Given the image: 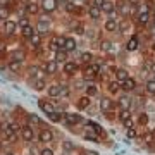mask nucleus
Masks as SVG:
<instances>
[{"instance_id":"nucleus-11","label":"nucleus","mask_w":155,"mask_h":155,"mask_svg":"<svg viewBox=\"0 0 155 155\" xmlns=\"http://www.w3.org/2000/svg\"><path fill=\"white\" fill-rule=\"evenodd\" d=\"M116 11L117 14H121L122 17H126L129 12H131V7H129V4H127V0L124 2V0H117L116 2Z\"/></svg>"},{"instance_id":"nucleus-36","label":"nucleus","mask_w":155,"mask_h":155,"mask_svg":"<svg viewBox=\"0 0 155 155\" xmlns=\"http://www.w3.org/2000/svg\"><path fill=\"white\" fill-rule=\"evenodd\" d=\"M145 90H147V93L155 95V79H148V81L145 83Z\"/></svg>"},{"instance_id":"nucleus-24","label":"nucleus","mask_w":155,"mask_h":155,"mask_svg":"<svg viewBox=\"0 0 155 155\" xmlns=\"http://www.w3.org/2000/svg\"><path fill=\"white\" fill-rule=\"evenodd\" d=\"M78 62H79V64H83V66H88V64L93 62V54H91V52H81Z\"/></svg>"},{"instance_id":"nucleus-25","label":"nucleus","mask_w":155,"mask_h":155,"mask_svg":"<svg viewBox=\"0 0 155 155\" xmlns=\"http://www.w3.org/2000/svg\"><path fill=\"white\" fill-rule=\"evenodd\" d=\"M29 84H31V88L36 90V91H43V90H47L45 79H29Z\"/></svg>"},{"instance_id":"nucleus-60","label":"nucleus","mask_w":155,"mask_h":155,"mask_svg":"<svg viewBox=\"0 0 155 155\" xmlns=\"http://www.w3.org/2000/svg\"><path fill=\"white\" fill-rule=\"evenodd\" d=\"M153 50H155V45H153Z\"/></svg>"},{"instance_id":"nucleus-13","label":"nucleus","mask_w":155,"mask_h":155,"mask_svg":"<svg viewBox=\"0 0 155 155\" xmlns=\"http://www.w3.org/2000/svg\"><path fill=\"white\" fill-rule=\"evenodd\" d=\"M38 105H40V109H41L47 116L52 114V112H55V104H54V102H48V100H40Z\"/></svg>"},{"instance_id":"nucleus-35","label":"nucleus","mask_w":155,"mask_h":155,"mask_svg":"<svg viewBox=\"0 0 155 155\" xmlns=\"http://www.w3.org/2000/svg\"><path fill=\"white\" fill-rule=\"evenodd\" d=\"M48 121L50 122H55V124H57V122H62V121H64V114H61V112H52V114H48Z\"/></svg>"},{"instance_id":"nucleus-34","label":"nucleus","mask_w":155,"mask_h":155,"mask_svg":"<svg viewBox=\"0 0 155 155\" xmlns=\"http://www.w3.org/2000/svg\"><path fill=\"white\" fill-rule=\"evenodd\" d=\"M126 50L127 52H134V50H138V38L136 36H131L129 41L126 43Z\"/></svg>"},{"instance_id":"nucleus-29","label":"nucleus","mask_w":155,"mask_h":155,"mask_svg":"<svg viewBox=\"0 0 155 155\" xmlns=\"http://www.w3.org/2000/svg\"><path fill=\"white\" fill-rule=\"evenodd\" d=\"M41 40H43V35H40V33H35L31 38L28 40L29 45L33 47V48H38V47H41Z\"/></svg>"},{"instance_id":"nucleus-31","label":"nucleus","mask_w":155,"mask_h":155,"mask_svg":"<svg viewBox=\"0 0 155 155\" xmlns=\"http://www.w3.org/2000/svg\"><path fill=\"white\" fill-rule=\"evenodd\" d=\"M35 33H36V31H35V26H33V24H28V26H24V28L21 29L22 38H26V40H29Z\"/></svg>"},{"instance_id":"nucleus-58","label":"nucleus","mask_w":155,"mask_h":155,"mask_svg":"<svg viewBox=\"0 0 155 155\" xmlns=\"http://www.w3.org/2000/svg\"><path fill=\"white\" fill-rule=\"evenodd\" d=\"M152 136H153V140H155V129H153V133H152Z\"/></svg>"},{"instance_id":"nucleus-37","label":"nucleus","mask_w":155,"mask_h":155,"mask_svg":"<svg viewBox=\"0 0 155 155\" xmlns=\"http://www.w3.org/2000/svg\"><path fill=\"white\" fill-rule=\"evenodd\" d=\"M72 33H74V35H79V36H81V35H86V31H84V24H83V22H78L76 26L72 28Z\"/></svg>"},{"instance_id":"nucleus-51","label":"nucleus","mask_w":155,"mask_h":155,"mask_svg":"<svg viewBox=\"0 0 155 155\" xmlns=\"http://www.w3.org/2000/svg\"><path fill=\"white\" fill-rule=\"evenodd\" d=\"M91 4H93V5H97V7H100V9H102V5H104V4H105V0H93V2H91Z\"/></svg>"},{"instance_id":"nucleus-3","label":"nucleus","mask_w":155,"mask_h":155,"mask_svg":"<svg viewBox=\"0 0 155 155\" xmlns=\"http://www.w3.org/2000/svg\"><path fill=\"white\" fill-rule=\"evenodd\" d=\"M26 74H28L29 79H43L41 74H45V72L41 71V66H38V64H31V66L26 67Z\"/></svg>"},{"instance_id":"nucleus-9","label":"nucleus","mask_w":155,"mask_h":155,"mask_svg":"<svg viewBox=\"0 0 155 155\" xmlns=\"http://www.w3.org/2000/svg\"><path fill=\"white\" fill-rule=\"evenodd\" d=\"M90 107H91V98H90V97H86V95H83V97H79V98L76 100V109L79 112L88 110Z\"/></svg>"},{"instance_id":"nucleus-50","label":"nucleus","mask_w":155,"mask_h":155,"mask_svg":"<svg viewBox=\"0 0 155 155\" xmlns=\"http://www.w3.org/2000/svg\"><path fill=\"white\" fill-rule=\"evenodd\" d=\"M147 66H148L150 72H155V61H150V62H147Z\"/></svg>"},{"instance_id":"nucleus-52","label":"nucleus","mask_w":155,"mask_h":155,"mask_svg":"<svg viewBox=\"0 0 155 155\" xmlns=\"http://www.w3.org/2000/svg\"><path fill=\"white\" fill-rule=\"evenodd\" d=\"M62 145H64V150H72V143H71V141H64Z\"/></svg>"},{"instance_id":"nucleus-23","label":"nucleus","mask_w":155,"mask_h":155,"mask_svg":"<svg viewBox=\"0 0 155 155\" xmlns=\"http://www.w3.org/2000/svg\"><path fill=\"white\" fill-rule=\"evenodd\" d=\"M47 95L50 98H59L61 97V86L59 84H48L47 86Z\"/></svg>"},{"instance_id":"nucleus-19","label":"nucleus","mask_w":155,"mask_h":155,"mask_svg":"<svg viewBox=\"0 0 155 155\" xmlns=\"http://www.w3.org/2000/svg\"><path fill=\"white\" fill-rule=\"evenodd\" d=\"M21 138L24 140V141H33L35 138V131L31 126H22L21 129Z\"/></svg>"},{"instance_id":"nucleus-56","label":"nucleus","mask_w":155,"mask_h":155,"mask_svg":"<svg viewBox=\"0 0 155 155\" xmlns=\"http://www.w3.org/2000/svg\"><path fill=\"white\" fill-rule=\"evenodd\" d=\"M69 2H71V0H59V5H62L64 9H66V5L69 4Z\"/></svg>"},{"instance_id":"nucleus-16","label":"nucleus","mask_w":155,"mask_h":155,"mask_svg":"<svg viewBox=\"0 0 155 155\" xmlns=\"http://www.w3.org/2000/svg\"><path fill=\"white\" fill-rule=\"evenodd\" d=\"M38 140L41 141V143H50L52 140H54V133H52V129H41L38 133Z\"/></svg>"},{"instance_id":"nucleus-44","label":"nucleus","mask_w":155,"mask_h":155,"mask_svg":"<svg viewBox=\"0 0 155 155\" xmlns=\"http://www.w3.org/2000/svg\"><path fill=\"white\" fill-rule=\"evenodd\" d=\"M122 124H124V127H126V129H134V117H131V119L124 121Z\"/></svg>"},{"instance_id":"nucleus-57","label":"nucleus","mask_w":155,"mask_h":155,"mask_svg":"<svg viewBox=\"0 0 155 155\" xmlns=\"http://www.w3.org/2000/svg\"><path fill=\"white\" fill-rule=\"evenodd\" d=\"M84 155H98V153H97V152H91V150H86V152H84Z\"/></svg>"},{"instance_id":"nucleus-14","label":"nucleus","mask_w":155,"mask_h":155,"mask_svg":"<svg viewBox=\"0 0 155 155\" xmlns=\"http://www.w3.org/2000/svg\"><path fill=\"white\" fill-rule=\"evenodd\" d=\"M62 71L66 76H72V74H76L78 72V62H72V61H67L62 67Z\"/></svg>"},{"instance_id":"nucleus-15","label":"nucleus","mask_w":155,"mask_h":155,"mask_svg":"<svg viewBox=\"0 0 155 155\" xmlns=\"http://www.w3.org/2000/svg\"><path fill=\"white\" fill-rule=\"evenodd\" d=\"M117 29H119V21L117 19H107L104 22V31H107V33H114Z\"/></svg>"},{"instance_id":"nucleus-38","label":"nucleus","mask_w":155,"mask_h":155,"mask_svg":"<svg viewBox=\"0 0 155 155\" xmlns=\"http://www.w3.org/2000/svg\"><path fill=\"white\" fill-rule=\"evenodd\" d=\"M136 21L140 22V24H148V21H150V12L148 14H138V16H136Z\"/></svg>"},{"instance_id":"nucleus-27","label":"nucleus","mask_w":155,"mask_h":155,"mask_svg":"<svg viewBox=\"0 0 155 155\" xmlns=\"http://www.w3.org/2000/svg\"><path fill=\"white\" fill-rule=\"evenodd\" d=\"M76 48H78V41L72 38V36H67V38H66V45H64V50L71 54V52H74Z\"/></svg>"},{"instance_id":"nucleus-55","label":"nucleus","mask_w":155,"mask_h":155,"mask_svg":"<svg viewBox=\"0 0 155 155\" xmlns=\"http://www.w3.org/2000/svg\"><path fill=\"white\" fill-rule=\"evenodd\" d=\"M127 4H129V5H133V7H136L140 4V0H127Z\"/></svg>"},{"instance_id":"nucleus-47","label":"nucleus","mask_w":155,"mask_h":155,"mask_svg":"<svg viewBox=\"0 0 155 155\" xmlns=\"http://www.w3.org/2000/svg\"><path fill=\"white\" fill-rule=\"evenodd\" d=\"M40 155H54V150L52 148H43L40 152Z\"/></svg>"},{"instance_id":"nucleus-20","label":"nucleus","mask_w":155,"mask_h":155,"mask_svg":"<svg viewBox=\"0 0 155 155\" xmlns=\"http://www.w3.org/2000/svg\"><path fill=\"white\" fill-rule=\"evenodd\" d=\"M24 11H26V16H38L41 12V7H40V4H26Z\"/></svg>"},{"instance_id":"nucleus-18","label":"nucleus","mask_w":155,"mask_h":155,"mask_svg":"<svg viewBox=\"0 0 155 155\" xmlns=\"http://www.w3.org/2000/svg\"><path fill=\"white\" fill-rule=\"evenodd\" d=\"M35 28L38 29V33L40 35H47L48 33V29H50V21H47V19H38V22H36V26Z\"/></svg>"},{"instance_id":"nucleus-8","label":"nucleus","mask_w":155,"mask_h":155,"mask_svg":"<svg viewBox=\"0 0 155 155\" xmlns=\"http://www.w3.org/2000/svg\"><path fill=\"white\" fill-rule=\"evenodd\" d=\"M86 14L90 16V19H91V21H100L104 12H102V9H100V7L93 5V4H90V7H86Z\"/></svg>"},{"instance_id":"nucleus-42","label":"nucleus","mask_w":155,"mask_h":155,"mask_svg":"<svg viewBox=\"0 0 155 155\" xmlns=\"http://www.w3.org/2000/svg\"><path fill=\"white\" fill-rule=\"evenodd\" d=\"M100 50H102V52H110V50H112V41L104 40V41L100 43Z\"/></svg>"},{"instance_id":"nucleus-12","label":"nucleus","mask_w":155,"mask_h":155,"mask_svg":"<svg viewBox=\"0 0 155 155\" xmlns=\"http://www.w3.org/2000/svg\"><path fill=\"white\" fill-rule=\"evenodd\" d=\"M136 86H138V84H136V79H133L131 76L127 78L126 81H122L121 83V90L124 91V93H131V91H134Z\"/></svg>"},{"instance_id":"nucleus-43","label":"nucleus","mask_w":155,"mask_h":155,"mask_svg":"<svg viewBox=\"0 0 155 155\" xmlns=\"http://www.w3.org/2000/svg\"><path fill=\"white\" fill-rule=\"evenodd\" d=\"M28 24H31V22H29V17L28 16H24V17H19V19H17V26H19V28H24V26H28Z\"/></svg>"},{"instance_id":"nucleus-48","label":"nucleus","mask_w":155,"mask_h":155,"mask_svg":"<svg viewBox=\"0 0 155 155\" xmlns=\"http://www.w3.org/2000/svg\"><path fill=\"white\" fill-rule=\"evenodd\" d=\"M129 28V22L122 21V24H119V31H126V29Z\"/></svg>"},{"instance_id":"nucleus-1","label":"nucleus","mask_w":155,"mask_h":155,"mask_svg":"<svg viewBox=\"0 0 155 155\" xmlns=\"http://www.w3.org/2000/svg\"><path fill=\"white\" fill-rule=\"evenodd\" d=\"M100 76V64H97V62H91V64H88V66H83V78L86 79V81H93L95 78Z\"/></svg>"},{"instance_id":"nucleus-30","label":"nucleus","mask_w":155,"mask_h":155,"mask_svg":"<svg viewBox=\"0 0 155 155\" xmlns=\"http://www.w3.org/2000/svg\"><path fill=\"white\" fill-rule=\"evenodd\" d=\"M22 66H24L22 62H16V61H9L7 62V69H9L11 72H21Z\"/></svg>"},{"instance_id":"nucleus-59","label":"nucleus","mask_w":155,"mask_h":155,"mask_svg":"<svg viewBox=\"0 0 155 155\" xmlns=\"http://www.w3.org/2000/svg\"><path fill=\"white\" fill-rule=\"evenodd\" d=\"M0 50H2V45H0Z\"/></svg>"},{"instance_id":"nucleus-54","label":"nucleus","mask_w":155,"mask_h":155,"mask_svg":"<svg viewBox=\"0 0 155 155\" xmlns=\"http://www.w3.org/2000/svg\"><path fill=\"white\" fill-rule=\"evenodd\" d=\"M127 136L129 138H136V131L134 129H127Z\"/></svg>"},{"instance_id":"nucleus-45","label":"nucleus","mask_w":155,"mask_h":155,"mask_svg":"<svg viewBox=\"0 0 155 155\" xmlns=\"http://www.w3.org/2000/svg\"><path fill=\"white\" fill-rule=\"evenodd\" d=\"M71 95V86H61V97H69Z\"/></svg>"},{"instance_id":"nucleus-4","label":"nucleus","mask_w":155,"mask_h":155,"mask_svg":"<svg viewBox=\"0 0 155 155\" xmlns=\"http://www.w3.org/2000/svg\"><path fill=\"white\" fill-rule=\"evenodd\" d=\"M26 59H28V52L24 48H14L9 54V61H16V62H26Z\"/></svg>"},{"instance_id":"nucleus-6","label":"nucleus","mask_w":155,"mask_h":155,"mask_svg":"<svg viewBox=\"0 0 155 155\" xmlns=\"http://www.w3.org/2000/svg\"><path fill=\"white\" fill-rule=\"evenodd\" d=\"M40 66H41V71H43L47 76H52V74H55V72H57V67H59V64H57L54 59H52V61H43Z\"/></svg>"},{"instance_id":"nucleus-26","label":"nucleus","mask_w":155,"mask_h":155,"mask_svg":"<svg viewBox=\"0 0 155 155\" xmlns=\"http://www.w3.org/2000/svg\"><path fill=\"white\" fill-rule=\"evenodd\" d=\"M102 12L107 14V16H110L112 12H116V2H112V0H105V4L102 5Z\"/></svg>"},{"instance_id":"nucleus-22","label":"nucleus","mask_w":155,"mask_h":155,"mask_svg":"<svg viewBox=\"0 0 155 155\" xmlns=\"http://www.w3.org/2000/svg\"><path fill=\"white\" fill-rule=\"evenodd\" d=\"M98 84H95V83H88L86 86H84V95L86 97H90V98H93V97H97L98 95Z\"/></svg>"},{"instance_id":"nucleus-21","label":"nucleus","mask_w":155,"mask_h":155,"mask_svg":"<svg viewBox=\"0 0 155 155\" xmlns=\"http://www.w3.org/2000/svg\"><path fill=\"white\" fill-rule=\"evenodd\" d=\"M119 107H121V110H131V104H133V100L129 98L127 95H122V97H119Z\"/></svg>"},{"instance_id":"nucleus-32","label":"nucleus","mask_w":155,"mask_h":155,"mask_svg":"<svg viewBox=\"0 0 155 155\" xmlns=\"http://www.w3.org/2000/svg\"><path fill=\"white\" fill-rule=\"evenodd\" d=\"M9 19H11V9H9V7L7 5H2V4H0V21H9Z\"/></svg>"},{"instance_id":"nucleus-33","label":"nucleus","mask_w":155,"mask_h":155,"mask_svg":"<svg viewBox=\"0 0 155 155\" xmlns=\"http://www.w3.org/2000/svg\"><path fill=\"white\" fill-rule=\"evenodd\" d=\"M107 90H109L110 95H117L121 91V83H119V81H110V83L107 84Z\"/></svg>"},{"instance_id":"nucleus-7","label":"nucleus","mask_w":155,"mask_h":155,"mask_svg":"<svg viewBox=\"0 0 155 155\" xmlns=\"http://www.w3.org/2000/svg\"><path fill=\"white\" fill-rule=\"evenodd\" d=\"M17 21H12V19H9V21H5L4 22V35H5L7 38L9 36H14L16 35V31H17Z\"/></svg>"},{"instance_id":"nucleus-39","label":"nucleus","mask_w":155,"mask_h":155,"mask_svg":"<svg viewBox=\"0 0 155 155\" xmlns=\"http://www.w3.org/2000/svg\"><path fill=\"white\" fill-rule=\"evenodd\" d=\"M131 110H119V121L121 122H124V121H127V119H131Z\"/></svg>"},{"instance_id":"nucleus-53","label":"nucleus","mask_w":155,"mask_h":155,"mask_svg":"<svg viewBox=\"0 0 155 155\" xmlns=\"http://www.w3.org/2000/svg\"><path fill=\"white\" fill-rule=\"evenodd\" d=\"M138 121H140V124H147V114H141Z\"/></svg>"},{"instance_id":"nucleus-2","label":"nucleus","mask_w":155,"mask_h":155,"mask_svg":"<svg viewBox=\"0 0 155 155\" xmlns=\"http://www.w3.org/2000/svg\"><path fill=\"white\" fill-rule=\"evenodd\" d=\"M40 7L43 14H54L59 9V0H40Z\"/></svg>"},{"instance_id":"nucleus-41","label":"nucleus","mask_w":155,"mask_h":155,"mask_svg":"<svg viewBox=\"0 0 155 155\" xmlns=\"http://www.w3.org/2000/svg\"><path fill=\"white\" fill-rule=\"evenodd\" d=\"M48 50H52V52L61 50V47H59V45H57V41H55V36H52V38H50V41H48Z\"/></svg>"},{"instance_id":"nucleus-5","label":"nucleus","mask_w":155,"mask_h":155,"mask_svg":"<svg viewBox=\"0 0 155 155\" xmlns=\"http://www.w3.org/2000/svg\"><path fill=\"white\" fill-rule=\"evenodd\" d=\"M98 109L102 114H109V112L114 109V102H112L110 97H107V95H104L102 98H100V104H98Z\"/></svg>"},{"instance_id":"nucleus-46","label":"nucleus","mask_w":155,"mask_h":155,"mask_svg":"<svg viewBox=\"0 0 155 155\" xmlns=\"http://www.w3.org/2000/svg\"><path fill=\"white\" fill-rule=\"evenodd\" d=\"M88 0H71V4H74V5H78V7H81V5H84Z\"/></svg>"},{"instance_id":"nucleus-28","label":"nucleus","mask_w":155,"mask_h":155,"mask_svg":"<svg viewBox=\"0 0 155 155\" xmlns=\"http://www.w3.org/2000/svg\"><path fill=\"white\" fill-rule=\"evenodd\" d=\"M114 74H116V81H119V83L126 81L127 78H129V74H127V71L124 69V67H119V69H116V71H114Z\"/></svg>"},{"instance_id":"nucleus-49","label":"nucleus","mask_w":155,"mask_h":155,"mask_svg":"<svg viewBox=\"0 0 155 155\" xmlns=\"http://www.w3.org/2000/svg\"><path fill=\"white\" fill-rule=\"evenodd\" d=\"M43 52H45L43 47H38V48H35V50H33V55H41Z\"/></svg>"},{"instance_id":"nucleus-17","label":"nucleus","mask_w":155,"mask_h":155,"mask_svg":"<svg viewBox=\"0 0 155 155\" xmlns=\"http://www.w3.org/2000/svg\"><path fill=\"white\" fill-rule=\"evenodd\" d=\"M54 61H55L57 64H66V62L69 61V52H66L64 48L57 50L55 55H54Z\"/></svg>"},{"instance_id":"nucleus-10","label":"nucleus","mask_w":155,"mask_h":155,"mask_svg":"<svg viewBox=\"0 0 155 155\" xmlns=\"http://www.w3.org/2000/svg\"><path fill=\"white\" fill-rule=\"evenodd\" d=\"M62 122H66L67 126H74V124H81L83 122V117L79 116V114H69V112H66Z\"/></svg>"},{"instance_id":"nucleus-40","label":"nucleus","mask_w":155,"mask_h":155,"mask_svg":"<svg viewBox=\"0 0 155 155\" xmlns=\"http://www.w3.org/2000/svg\"><path fill=\"white\" fill-rule=\"evenodd\" d=\"M84 138L86 140H90V141H100V138H98V134L95 133H90V129H86V133H84Z\"/></svg>"}]
</instances>
